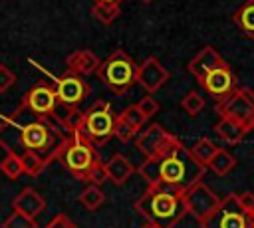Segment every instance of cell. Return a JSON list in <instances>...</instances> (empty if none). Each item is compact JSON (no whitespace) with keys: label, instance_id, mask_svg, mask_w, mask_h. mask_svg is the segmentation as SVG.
<instances>
[{"label":"cell","instance_id":"cell-32","mask_svg":"<svg viewBox=\"0 0 254 228\" xmlns=\"http://www.w3.org/2000/svg\"><path fill=\"white\" fill-rule=\"evenodd\" d=\"M89 184H101L107 180V171H105V163H101V159L91 167V171L87 172V178H85Z\"/></svg>","mask_w":254,"mask_h":228},{"label":"cell","instance_id":"cell-24","mask_svg":"<svg viewBox=\"0 0 254 228\" xmlns=\"http://www.w3.org/2000/svg\"><path fill=\"white\" fill-rule=\"evenodd\" d=\"M79 202L83 204V208L87 210H97L103 202H105V194L99 188V184H87L81 194H79Z\"/></svg>","mask_w":254,"mask_h":228},{"label":"cell","instance_id":"cell-34","mask_svg":"<svg viewBox=\"0 0 254 228\" xmlns=\"http://www.w3.org/2000/svg\"><path fill=\"white\" fill-rule=\"evenodd\" d=\"M137 105H139V109L143 111V115H145L147 119H151V117H153V115H155V113L161 109V105H159V103H157V101H155L151 95H145V97H143V99H141Z\"/></svg>","mask_w":254,"mask_h":228},{"label":"cell","instance_id":"cell-33","mask_svg":"<svg viewBox=\"0 0 254 228\" xmlns=\"http://www.w3.org/2000/svg\"><path fill=\"white\" fill-rule=\"evenodd\" d=\"M14 83H16V73L8 65L0 63V95L6 93Z\"/></svg>","mask_w":254,"mask_h":228},{"label":"cell","instance_id":"cell-10","mask_svg":"<svg viewBox=\"0 0 254 228\" xmlns=\"http://www.w3.org/2000/svg\"><path fill=\"white\" fill-rule=\"evenodd\" d=\"M179 139L175 135H171L167 129H163L159 123H151L145 129H141L133 143L135 149L143 155V157H163L169 149H173V145Z\"/></svg>","mask_w":254,"mask_h":228},{"label":"cell","instance_id":"cell-22","mask_svg":"<svg viewBox=\"0 0 254 228\" xmlns=\"http://www.w3.org/2000/svg\"><path fill=\"white\" fill-rule=\"evenodd\" d=\"M20 161H22V172L26 176H32V178L40 176L44 172V169L48 167L46 161L40 155L32 153V151H22L20 153Z\"/></svg>","mask_w":254,"mask_h":228},{"label":"cell","instance_id":"cell-19","mask_svg":"<svg viewBox=\"0 0 254 228\" xmlns=\"http://www.w3.org/2000/svg\"><path fill=\"white\" fill-rule=\"evenodd\" d=\"M214 131L228 145H238L246 137V133H248L240 123H236L232 119H226V117H220L218 119V123L214 125Z\"/></svg>","mask_w":254,"mask_h":228},{"label":"cell","instance_id":"cell-21","mask_svg":"<svg viewBox=\"0 0 254 228\" xmlns=\"http://www.w3.org/2000/svg\"><path fill=\"white\" fill-rule=\"evenodd\" d=\"M234 167H236V159H234L228 151H224V149H216L214 155H212V157L208 159V163H206V169H208L210 172H214L216 176L228 174Z\"/></svg>","mask_w":254,"mask_h":228},{"label":"cell","instance_id":"cell-12","mask_svg":"<svg viewBox=\"0 0 254 228\" xmlns=\"http://www.w3.org/2000/svg\"><path fill=\"white\" fill-rule=\"evenodd\" d=\"M167 79L169 71L155 56H149L141 65H137V83L149 93L159 91L167 83Z\"/></svg>","mask_w":254,"mask_h":228},{"label":"cell","instance_id":"cell-5","mask_svg":"<svg viewBox=\"0 0 254 228\" xmlns=\"http://www.w3.org/2000/svg\"><path fill=\"white\" fill-rule=\"evenodd\" d=\"M95 73L115 95H125L137 83V63L123 50H115L99 61Z\"/></svg>","mask_w":254,"mask_h":228},{"label":"cell","instance_id":"cell-9","mask_svg":"<svg viewBox=\"0 0 254 228\" xmlns=\"http://www.w3.org/2000/svg\"><path fill=\"white\" fill-rule=\"evenodd\" d=\"M183 198H185V206H187V214H190L198 224L202 220H206L214 210L216 206L220 204V198L210 190L208 184H204L202 180H196L192 182L185 192H183Z\"/></svg>","mask_w":254,"mask_h":228},{"label":"cell","instance_id":"cell-2","mask_svg":"<svg viewBox=\"0 0 254 228\" xmlns=\"http://www.w3.org/2000/svg\"><path fill=\"white\" fill-rule=\"evenodd\" d=\"M135 210L149 224L161 228H173L187 216V206L183 198V190L169 184L149 186L141 198L135 200Z\"/></svg>","mask_w":254,"mask_h":228},{"label":"cell","instance_id":"cell-35","mask_svg":"<svg viewBox=\"0 0 254 228\" xmlns=\"http://www.w3.org/2000/svg\"><path fill=\"white\" fill-rule=\"evenodd\" d=\"M236 198H238V204L242 210H246V212L254 210V192L252 190H244V192L236 194Z\"/></svg>","mask_w":254,"mask_h":228},{"label":"cell","instance_id":"cell-15","mask_svg":"<svg viewBox=\"0 0 254 228\" xmlns=\"http://www.w3.org/2000/svg\"><path fill=\"white\" fill-rule=\"evenodd\" d=\"M224 59L220 57V54L212 48V46H206V48H202L189 63H187V69L196 77V81L200 83L204 77H206V73H210L214 67H218L220 63H222Z\"/></svg>","mask_w":254,"mask_h":228},{"label":"cell","instance_id":"cell-26","mask_svg":"<svg viewBox=\"0 0 254 228\" xmlns=\"http://www.w3.org/2000/svg\"><path fill=\"white\" fill-rule=\"evenodd\" d=\"M0 171L4 172L6 178L10 180H16L20 178L24 172H22V161H20V155L12 153V151H6V157L0 161Z\"/></svg>","mask_w":254,"mask_h":228},{"label":"cell","instance_id":"cell-14","mask_svg":"<svg viewBox=\"0 0 254 228\" xmlns=\"http://www.w3.org/2000/svg\"><path fill=\"white\" fill-rule=\"evenodd\" d=\"M56 103H58L56 91H54V87H50V85H46V83L34 85V87L24 95V99H22V105H24L26 109H30L32 113L40 115V117H42V115H50V113L54 111Z\"/></svg>","mask_w":254,"mask_h":228},{"label":"cell","instance_id":"cell-6","mask_svg":"<svg viewBox=\"0 0 254 228\" xmlns=\"http://www.w3.org/2000/svg\"><path fill=\"white\" fill-rule=\"evenodd\" d=\"M58 161L67 169V172H71V176H75L77 180H85L91 167L99 161V155L93 145H89L77 133H71V137L67 139V143L62 149Z\"/></svg>","mask_w":254,"mask_h":228},{"label":"cell","instance_id":"cell-13","mask_svg":"<svg viewBox=\"0 0 254 228\" xmlns=\"http://www.w3.org/2000/svg\"><path fill=\"white\" fill-rule=\"evenodd\" d=\"M200 85L214 99H220L236 87V77H234V71L230 69V65L226 61H222L218 67H214L210 73H206V77L200 81Z\"/></svg>","mask_w":254,"mask_h":228},{"label":"cell","instance_id":"cell-16","mask_svg":"<svg viewBox=\"0 0 254 228\" xmlns=\"http://www.w3.org/2000/svg\"><path fill=\"white\" fill-rule=\"evenodd\" d=\"M12 208H14L16 212H20V214H24V216L36 220V218L44 212L46 200H44V196H42L38 190H34L32 186H26V188L12 200Z\"/></svg>","mask_w":254,"mask_h":228},{"label":"cell","instance_id":"cell-25","mask_svg":"<svg viewBox=\"0 0 254 228\" xmlns=\"http://www.w3.org/2000/svg\"><path fill=\"white\" fill-rule=\"evenodd\" d=\"M139 174H141V178H143L149 186L161 184V174H159V157H145V161H143V163H141V167H139Z\"/></svg>","mask_w":254,"mask_h":228},{"label":"cell","instance_id":"cell-31","mask_svg":"<svg viewBox=\"0 0 254 228\" xmlns=\"http://www.w3.org/2000/svg\"><path fill=\"white\" fill-rule=\"evenodd\" d=\"M139 131H135L131 125H127L125 121H121L119 117H115V123H113V137L119 139L121 143H131L135 139Z\"/></svg>","mask_w":254,"mask_h":228},{"label":"cell","instance_id":"cell-17","mask_svg":"<svg viewBox=\"0 0 254 228\" xmlns=\"http://www.w3.org/2000/svg\"><path fill=\"white\" fill-rule=\"evenodd\" d=\"M99 61L101 59L91 50H75L67 56L65 65H67V71L75 75H89V73H95Z\"/></svg>","mask_w":254,"mask_h":228},{"label":"cell","instance_id":"cell-7","mask_svg":"<svg viewBox=\"0 0 254 228\" xmlns=\"http://www.w3.org/2000/svg\"><path fill=\"white\" fill-rule=\"evenodd\" d=\"M216 111L220 117L232 119L250 131V123L254 119V91L236 85L230 93L216 99Z\"/></svg>","mask_w":254,"mask_h":228},{"label":"cell","instance_id":"cell-27","mask_svg":"<svg viewBox=\"0 0 254 228\" xmlns=\"http://www.w3.org/2000/svg\"><path fill=\"white\" fill-rule=\"evenodd\" d=\"M121 121H125L127 125H131L135 131H141L143 129V125L147 123V117L143 115V111L139 109V105L137 103H133V105H127L119 115H117Z\"/></svg>","mask_w":254,"mask_h":228},{"label":"cell","instance_id":"cell-38","mask_svg":"<svg viewBox=\"0 0 254 228\" xmlns=\"http://www.w3.org/2000/svg\"><path fill=\"white\" fill-rule=\"evenodd\" d=\"M250 131H254V119H252V123H250Z\"/></svg>","mask_w":254,"mask_h":228},{"label":"cell","instance_id":"cell-18","mask_svg":"<svg viewBox=\"0 0 254 228\" xmlns=\"http://www.w3.org/2000/svg\"><path fill=\"white\" fill-rule=\"evenodd\" d=\"M105 171H107V178H111V182L115 184H123L131 174H133V165L127 161L125 155L115 153L107 163H105Z\"/></svg>","mask_w":254,"mask_h":228},{"label":"cell","instance_id":"cell-37","mask_svg":"<svg viewBox=\"0 0 254 228\" xmlns=\"http://www.w3.org/2000/svg\"><path fill=\"white\" fill-rule=\"evenodd\" d=\"M143 228H161V226H155V224H149V222H145V226Z\"/></svg>","mask_w":254,"mask_h":228},{"label":"cell","instance_id":"cell-8","mask_svg":"<svg viewBox=\"0 0 254 228\" xmlns=\"http://www.w3.org/2000/svg\"><path fill=\"white\" fill-rule=\"evenodd\" d=\"M202 228H254V210L246 212L240 208L236 192H230L216 210L200 222Z\"/></svg>","mask_w":254,"mask_h":228},{"label":"cell","instance_id":"cell-1","mask_svg":"<svg viewBox=\"0 0 254 228\" xmlns=\"http://www.w3.org/2000/svg\"><path fill=\"white\" fill-rule=\"evenodd\" d=\"M69 137L71 133L58 125L52 115L40 117L24 105L0 119V147L6 151L14 143H18V149H14L12 153L20 155L22 151H32L40 155L46 165L58 161Z\"/></svg>","mask_w":254,"mask_h":228},{"label":"cell","instance_id":"cell-30","mask_svg":"<svg viewBox=\"0 0 254 228\" xmlns=\"http://www.w3.org/2000/svg\"><path fill=\"white\" fill-rule=\"evenodd\" d=\"M2 228H38L34 218H28L20 212H12L2 220Z\"/></svg>","mask_w":254,"mask_h":228},{"label":"cell","instance_id":"cell-36","mask_svg":"<svg viewBox=\"0 0 254 228\" xmlns=\"http://www.w3.org/2000/svg\"><path fill=\"white\" fill-rule=\"evenodd\" d=\"M93 2H113V4H119L121 0H93Z\"/></svg>","mask_w":254,"mask_h":228},{"label":"cell","instance_id":"cell-20","mask_svg":"<svg viewBox=\"0 0 254 228\" xmlns=\"http://www.w3.org/2000/svg\"><path fill=\"white\" fill-rule=\"evenodd\" d=\"M234 24L238 26V30L246 36L254 40V0H246L232 16Z\"/></svg>","mask_w":254,"mask_h":228},{"label":"cell","instance_id":"cell-3","mask_svg":"<svg viewBox=\"0 0 254 228\" xmlns=\"http://www.w3.org/2000/svg\"><path fill=\"white\" fill-rule=\"evenodd\" d=\"M206 169L192 157L190 149H187L181 141L173 145L163 157H159V174L161 184L175 186L179 190H187L192 182L200 180Z\"/></svg>","mask_w":254,"mask_h":228},{"label":"cell","instance_id":"cell-11","mask_svg":"<svg viewBox=\"0 0 254 228\" xmlns=\"http://www.w3.org/2000/svg\"><path fill=\"white\" fill-rule=\"evenodd\" d=\"M54 91H56V99H58L60 103L77 107V105L85 99V95L89 93V87H87V83L81 79V75H75V73L67 71V73H64V75H60V77L56 79Z\"/></svg>","mask_w":254,"mask_h":228},{"label":"cell","instance_id":"cell-39","mask_svg":"<svg viewBox=\"0 0 254 228\" xmlns=\"http://www.w3.org/2000/svg\"><path fill=\"white\" fill-rule=\"evenodd\" d=\"M141 2H147V4H149V2H153V0H141Z\"/></svg>","mask_w":254,"mask_h":228},{"label":"cell","instance_id":"cell-23","mask_svg":"<svg viewBox=\"0 0 254 228\" xmlns=\"http://www.w3.org/2000/svg\"><path fill=\"white\" fill-rule=\"evenodd\" d=\"M119 14H121V8L119 4H113V2H93L91 6V16L101 24H111Z\"/></svg>","mask_w":254,"mask_h":228},{"label":"cell","instance_id":"cell-28","mask_svg":"<svg viewBox=\"0 0 254 228\" xmlns=\"http://www.w3.org/2000/svg\"><path fill=\"white\" fill-rule=\"evenodd\" d=\"M218 147L210 141V139H206V137H202V139H198L194 145H192V149H190V153H192V157L206 169V163H208V159L214 155V151H216Z\"/></svg>","mask_w":254,"mask_h":228},{"label":"cell","instance_id":"cell-4","mask_svg":"<svg viewBox=\"0 0 254 228\" xmlns=\"http://www.w3.org/2000/svg\"><path fill=\"white\" fill-rule=\"evenodd\" d=\"M113 123H115V115L111 111L109 101L99 99L91 103L85 111H81L79 123L73 129V133H77L89 145L99 147L113 137Z\"/></svg>","mask_w":254,"mask_h":228},{"label":"cell","instance_id":"cell-29","mask_svg":"<svg viewBox=\"0 0 254 228\" xmlns=\"http://www.w3.org/2000/svg\"><path fill=\"white\" fill-rule=\"evenodd\" d=\"M181 107L185 109L187 115L196 117V115L202 111V107H204V99H202L200 93H196V91H189V93L181 99Z\"/></svg>","mask_w":254,"mask_h":228}]
</instances>
